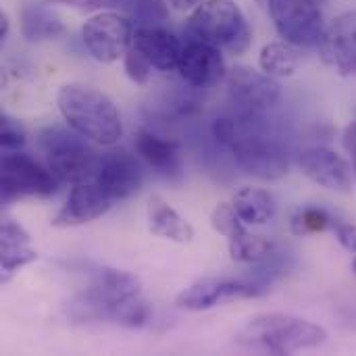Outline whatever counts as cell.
<instances>
[{"mask_svg":"<svg viewBox=\"0 0 356 356\" xmlns=\"http://www.w3.org/2000/svg\"><path fill=\"white\" fill-rule=\"evenodd\" d=\"M90 277L83 292L69 302L73 321L117 323L140 330L152 321V309L142 298V284L134 273L113 267H86Z\"/></svg>","mask_w":356,"mask_h":356,"instance_id":"obj_1","label":"cell"},{"mask_svg":"<svg viewBox=\"0 0 356 356\" xmlns=\"http://www.w3.org/2000/svg\"><path fill=\"white\" fill-rule=\"evenodd\" d=\"M211 129L246 173L259 179H280L288 173L290 161L282 140L257 115L219 117Z\"/></svg>","mask_w":356,"mask_h":356,"instance_id":"obj_2","label":"cell"},{"mask_svg":"<svg viewBox=\"0 0 356 356\" xmlns=\"http://www.w3.org/2000/svg\"><path fill=\"white\" fill-rule=\"evenodd\" d=\"M67 125L81 138L100 146H113L123 136V123L115 102L100 90L83 83H67L56 96Z\"/></svg>","mask_w":356,"mask_h":356,"instance_id":"obj_3","label":"cell"},{"mask_svg":"<svg viewBox=\"0 0 356 356\" xmlns=\"http://www.w3.org/2000/svg\"><path fill=\"white\" fill-rule=\"evenodd\" d=\"M238 344L267 355H294L300 350H313L327 342V332L307 319L286 313H263L240 330Z\"/></svg>","mask_w":356,"mask_h":356,"instance_id":"obj_4","label":"cell"},{"mask_svg":"<svg viewBox=\"0 0 356 356\" xmlns=\"http://www.w3.org/2000/svg\"><path fill=\"white\" fill-rule=\"evenodd\" d=\"M188 35L229 54H242L252 44V27L234 0H204L188 19Z\"/></svg>","mask_w":356,"mask_h":356,"instance_id":"obj_5","label":"cell"},{"mask_svg":"<svg viewBox=\"0 0 356 356\" xmlns=\"http://www.w3.org/2000/svg\"><path fill=\"white\" fill-rule=\"evenodd\" d=\"M58 127H48L40 134V146L46 154V165L58 181L81 184L96 179L100 159L88 148V144Z\"/></svg>","mask_w":356,"mask_h":356,"instance_id":"obj_6","label":"cell"},{"mask_svg":"<svg viewBox=\"0 0 356 356\" xmlns=\"http://www.w3.org/2000/svg\"><path fill=\"white\" fill-rule=\"evenodd\" d=\"M267 4L282 40L298 48L319 46L325 23L315 0H267Z\"/></svg>","mask_w":356,"mask_h":356,"instance_id":"obj_7","label":"cell"},{"mask_svg":"<svg viewBox=\"0 0 356 356\" xmlns=\"http://www.w3.org/2000/svg\"><path fill=\"white\" fill-rule=\"evenodd\" d=\"M134 23L119 13H98L81 27V42L98 63H115L134 46Z\"/></svg>","mask_w":356,"mask_h":356,"instance_id":"obj_8","label":"cell"},{"mask_svg":"<svg viewBox=\"0 0 356 356\" xmlns=\"http://www.w3.org/2000/svg\"><path fill=\"white\" fill-rule=\"evenodd\" d=\"M58 179L48 167H42L31 156L21 152L4 154L2 159V202L8 204L21 198H46L58 188Z\"/></svg>","mask_w":356,"mask_h":356,"instance_id":"obj_9","label":"cell"},{"mask_svg":"<svg viewBox=\"0 0 356 356\" xmlns=\"http://www.w3.org/2000/svg\"><path fill=\"white\" fill-rule=\"evenodd\" d=\"M265 282H246V280H232V277H204L181 290L175 298V305L181 311L200 313L215 309L225 302L259 298L267 292Z\"/></svg>","mask_w":356,"mask_h":356,"instance_id":"obj_10","label":"cell"},{"mask_svg":"<svg viewBox=\"0 0 356 356\" xmlns=\"http://www.w3.org/2000/svg\"><path fill=\"white\" fill-rule=\"evenodd\" d=\"M227 90L232 100L246 115H261L275 106L282 98V88L275 77L252 67H236L227 73Z\"/></svg>","mask_w":356,"mask_h":356,"instance_id":"obj_11","label":"cell"},{"mask_svg":"<svg viewBox=\"0 0 356 356\" xmlns=\"http://www.w3.org/2000/svg\"><path fill=\"white\" fill-rule=\"evenodd\" d=\"M300 171L315 184L334 192L353 190V167L350 163L327 146H309L298 152Z\"/></svg>","mask_w":356,"mask_h":356,"instance_id":"obj_12","label":"cell"},{"mask_svg":"<svg viewBox=\"0 0 356 356\" xmlns=\"http://www.w3.org/2000/svg\"><path fill=\"white\" fill-rule=\"evenodd\" d=\"M177 71H179L181 79L194 88L215 86L227 75L221 50L198 40V38H190V35L184 42Z\"/></svg>","mask_w":356,"mask_h":356,"instance_id":"obj_13","label":"cell"},{"mask_svg":"<svg viewBox=\"0 0 356 356\" xmlns=\"http://www.w3.org/2000/svg\"><path fill=\"white\" fill-rule=\"evenodd\" d=\"M321 58L340 75H356V10L338 15L319 42Z\"/></svg>","mask_w":356,"mask_h":356,"instance_id":"obj_14","label":"cell"},{"mask_svg":"<svg viewBox=\"0 0 356 356\" xmlns=\"http://www.w3.org/2000/svg\"><path fill=\"white\" fill-rule=\"evenodd\" d=\"M111 202H113L111 196L96 184V179L75 184L65 207L54 215V219L50 223L54 227L86 225V223L96 221L102 215H106L111 209Z\"/></svg>","mask_w":356,"mask_h":356,"instance_id":"obj_15","label":"cell"},{"mask_svg":"<svg viewBox=\"0 0 356 356\" xmlns=\"http://www.w3.org/2000/svg\"><path fill=\"white\" fill-rule=\"evenodd\" d=\"M96 184L111 200H127L142 186V171L134 154L127 150H111L100 159Z\"/></svg>","mask_w":356,"mask_h":356,"instance_id":"obj_16","label":"cell"},{"mask_svg":"<svg viewBox=\"0 0 356 356\" xmlns=\"http://www.w3.org/2000/svg\"><path fill=\"white\" fill-rule=\"evenodd\" d=\"M134 46L156 71H177L184 42L161 25H142L134 33Z\"/></svg>","mask_w":356,"mask_h":356,"instance_id":"obj_17","label":"cell"},{"mask_svg":"<svg viewBox=\"0 0 356 356\" xmlns=\"http://www.w3.org/2000/svg\"><path fill=\"white\" fill-rule=\"evenodd\" d=\"M136 150L159 175L167 179H177L181 175V152L177 142L140 129L136 136Z\"/></svg>","mask_w":356,"mask_h":356,"instance_id":"obj_18","label":"cell"},{"mask_svg":"<svg viewBox=\"0 0 356 356\" xmlns=\"http://www.w3.org/2000/svg\"><path fill=\"white\" fill-rule=\"evenodd\" d=\"M38 252L29 246V234L13 219H4L0 227V265H2V282H8L13 273L21 267L33 263Z\"/></svg>","mask_w":356,"mask_h":356,"instance_id":"obj_19","label":"cell"},{"mask_svg":"<svg viewBox=\"0 0 356 356\" xmlns=\"http://www.w3.org/2000/svg\"><path fill=\"white\" fill-rule=\"evenodd\" d=\"M148 229L177 244H190L194 240V227L161 196L148 200Z\"/></svg>","mask_w":356,"mask_h":356,"instance_id":"obj_20","label":"cell"},{"mask_svg":"<svg viewBox=\"0 0 356 356\" xmlns=\"http://www.w3.org/2000/svg\"><path fill=\"white\" fill-rule=\"evenodd\" d=\"M19 27L21 35L27 42L56 40L65 31V23L60 21V17L42 4H25L19 15Z\"/></svg>","mask_w":356,"mask_h":356,"instance_id":"obj_21","label":"cell"},{"mask_svg":"<svg viewBox=\"0 0 356 356\" xmlns=\"http://www.w3.org/2000/svg\"><path fill=\"white\" fill-rule=\"evenodd\" d=\"M259 65L263 73H267L269 77H275V79L292 77L300 67V50L298 46L286 40L269 42L261 48Z\"/></svg>","mask_w":356,"mask_h":356,"instance_id":"obj_22","label":"cell"},{"mask_svg":"<svg viewBox=\"0 0 356 356\" xmlns=\"http://www.w3.org/2000/svg\"><path fill=\"white\" fill-rule=\"evenodd\" d=\"M232 204L246 225H265L275 215L273 196L261 188H242L236 192Z\"/></svg>","mask_w":356,"mask_h":356,"instance_id":"obj_23","label":"cell"},{"mask_svg":"<svg viewBox=\"0 0 356 356\" xmlns=\"http://www.w3.org/2000/svg\"><path fill=\"white\" fill-rule=\"evenodd\" d=\"M227 248H229V257L236 263L261 265V263H273L280 257L277 246L271 240H267L263 236H254L248 229H244L238 236L229 238Z\"/></svg>","mask_w":356,"mask_h":356,"instance_id":"obj_24","label":"cell"},{"mask_svg":"<svg viewBox=\"0 0 356 356\" xmlns=\"http://www.w3.org/2000/svg\"><path fill=\"white\" fill-rule=\"evenodd\" d=\"M332 221H334V217L323 209H317V207L298 209L292 215V232L298 236L325 232L327 227H332Z\"/></svg>","mask_w":356,"mask_h":356,"instance_id":"obj_25","label":"cell"},{"mask_svg":"<svg viewBox=\"0 0 356 356\" xmlns=\"http://www.w3.org/2000/svg\"><path fill=\"white\" fill-rule=\"evenodd\" d=\"M119 2H125L134 19H138L142 25H159L161 21L167 19V8L163 0H119Z\"/></svg>","mask_w":356,"mask_h":356,"instance_id":"obj_26","label":"cell"},{"mask_svg":"<svg viewBox=\"0 0 356 356\" xmlns=\"http://www.w3.org/2000/svg\"><path fill=\"white\" fill-rule=\"evenodd\" d=\"M123 69H125V75L136 83V86H144L148 83L150 75H152V63L136 48L131 46L127 50V54L123 56Z\"/></svg>","mask_w":356,"mask_h":356,"instance_id":"obj_27","label":"cell"},{"mask_svg":"<svg viewBox=\"0 0 356 356\" xmlns=\"http://www.w3.org/2000/svg\"><path fill=\"white\" fill-rule=\"evenodd\" d=\"M0 142L4 150H17L25 144V129L21 123L8 115H2L0 119Z\"/></svg>","mask_w":356,"mask_h":356,"instance_id":"obj_28","label":"cell"},{"mask_svg":"<svg viewBox=\"0 0 356 356\" xmlns=\"http://www.w3.org/2000/svg\"><path fill=\"white\" fill-rule=\"evenodd\" d=\"M332 229H334L338 242H340L348 252L356 254V225L346 223V221H340V219H334V221H332Z\"/></svg>","mask_w":356,"mask_h":356,"instance_id":"obj_29","label":"cell"},{"mask_svg":"<svg viewBox=\"0 0 356 356\" xmlns=\"http://www.w3.org/2000/svg\"><path fill=\"white\" fill-rule=\"evenodd\" d=\"M342 142H344V148H346V152L350 154V161H353V171H355V175H356V121L355 123H350V125L344 129Z\"/></svg>","mask_w":356,"mask_h":356,"instance_id":"obj_30","label":"cell"},{"mask_svg":"<svg viewBox=\"0 0 356 356\" xmlns=\"http://www.w3.org/2000/svg\"><path fill=\"white\" fill-rule=\"evenodd\" d=\"M204 0H167L169 6H173L175 10H181V13H188V10H194L202 4Z\"/></svg>","mask_w":356,"mask_h":356,"instance_id":"obj_31","label":"cell"},{"mask_svg":"<svg viewBox=\"0 0 356 356\" xmlns=\"http://www.w3.org/2000/svg\"><path fill=\"white\" fill-rule=\"evenodd\" d=\"M8 29H10V19H8V15L2 10V13H0V40H6Z\"/></svg>","mask_w":356,"mask_h":356,"instance_id":"obj_32","label":"cell"},{"mask_svg":"<svg viewBox=\"0 0 356 356\" xmlns=\"http://www.w3.org/2000/svg\"><path fill=\"white\" fill-rule=\"evenodd\" d=\"M54 2H65V4H86V0H54Z\"/></svg>","mask_w":356,"mask_h":356,"instance_id":"obj_33","label":"cell"},{"mask_svg":"<svg viewBox=\"0 0 356 356\" xmlns=\"http://www.w3.org/2000/svg\"><path fill=\"white\" fill-rule=\"evenodd\" d=\"M353 269H355V271H356V259H355V263H353Z\"/></svg>","mask_w":356,"mask_h":356,"instance_id":"obj_34","label":"cell"}]
</instances>
